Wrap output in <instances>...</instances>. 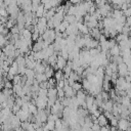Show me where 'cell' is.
<instances>
[{
  "label": "cell",
  "instance_id": "cell-1",
  "mask_svg": "<svg viewBox=\"0 0 131 131\" xmlns=\"http://www.w3.org/2000/svg\"><path fill=\"white\" fill-rule=\"evenodd\" d=\"M47 101H48V96L38 95L35 98V104L37 105L38 108H45L47 106Z\"/></svg>",
  "mask_w": 131,
  "mask_h": 131
},
{
  "label": "cell",
  "instance_id": "cell-2",
  "mask_svg": "<svg viewBox=\"0 0 131 131\" xmlns=\"http://www.w3.org/2000/svg\"><path fill=\"white\" fill-rule=\"evenodd\" d=\"M47 18L45 16H41L39 17L38 19V23H37V28L39 30V33L40 35H42L46 30H47Z\"/></svg>",
  "mask_w": 131,
  "mask_h": 131
},
{
  "label": "cell",
  "instance_id": "cell-3",
  "mask_svg": "<svg viewBox=\"0 0 131 131\" xmlns=\"http://www.w3.org/2000/svg\"><path fill=\"white\" fill-rule=\"evenodd\" d=\"M67 62H68V59L67 58H64L62 55H58L57 56V59H56V64L53 67V69L56 71V70H62L66 66H67Z\"/></svg>",
  "mask_w": 131,
  "mask_h": 131
},
{
  "label": "cell",
  "instance_id": "cell-4",
  "mask_svg": "<svg viewBox=\"0 0 131 131\" xmlns=\"http://www.w3.org/2000/svg\"><path fill=\"white\" fill-rule=\"evenodd\" d=\"M130 125H131V123H130V121L128 120V119H125V118H120L119 120H118V129H120V130H127V129H129L130 128Z\"/></svg>",
  "mask_w": 131,
  "mask_h": 131
},
{
  "label": "cell",
  "instance_id": "cell-5",
  "mask_svg": "<svg viewBox=\"0 0 131 131\" xmlns=\"http://www.w3.org/2000/svg\"><path fill=\"white\" fill-rule=\"evenodd\" d=\"M128 72H129V71H128L127 64H126L124 61L118 63V74H119V76H121V77H125V76L128 74Z\"/></svg>",
  "mask_w": 131,
  "mask_h": 131
},
{
  "label": "cell",
  "instance_id": "cell-6",
  "mask_svg": "<svg viewBox=\"0 0 131 131\" xmlns=\"http://www.w3.org/2000/svg\"><path fill=\"white\" fill-rule=\"evenodd\" d=\"M89 34H90V36H91L92 38H94V39H96V40H99L100 36L102 35V33H101V31L99 30V28H98V27L93 28V29H90Z\"/></svg>",
  "mask_w": 131,
  "mask_h": 131
},
{
  "label": "cell",
  "instance_id": "cell-7",
  "mask_svg": "<svg viewBox=\"0 0 131 131\" xmlns=\"http://www.w3.org/2000/svg\"><path fill=\"white\" fill-rule=\"evenodd\" d=\"M63 89H64L66 96H67V97H70V98H71V97H73V96H75V95H76V93H77V91H75L71 85H66Z\"/></svg>",
  "mask_w": 131,
  "mask_h": 131
},
{
  "label": "cell",
  "instance_id": "cell-8",
  "mask_svg": "<svg viewBox=\"0 0 131 131\" xmlns=\"http://www.w3.org/2000/svg\"><path fill=\"white\" fill-rule=\"evenodd\" d=\"M97 122L98 124L101 126H105V125H108V119L106 118V116L104 114H100L98 117H97Z\"/></svg>",
  "mask_w": 131,
  "mask_h": 131
},
{
  "label": "cell",
  "instance_id": "cell-9",
  "mask_svg": "<svg viewBox=\"0 0 131 131\" xmlns=\"http://www.w3.org/2000/svg\"><path fill=\"white\" fill-rule=\"evenodd\" d=\"M86 96H87L86 92H85V91H83L82 89L77 91V93H76V97L78 98V100H79V102H80V105L82 104V102H83V101H85Z\"/></svg>",
  "mask_w": 131,
  "mask_h": 131
},
{
  "label": "cell",
  "instance_id": "cell-10",
  "mask_svg": "<svg viewBox=\"0 0 131 131\" xmlns=\"http://www.w3.org/2000/svg\"><path fill=\"white\" fill-rule=\"evenodd\" d=\"M110 53H111V55L112 56H116V55H120L121 54V49H120V46L119 45H115V46H113V47H111L110 48Z\"/></svg>",
  "mask_w": 131,
  "mask_h": 131
},
{
  "label": "cell",
  "instance_id": "cell-11",
  "mask_svg": "<svg viewBox=\"0 0 131 131\" xmlns=\"http://www.w3.org/2000/svg\"><path fill=\"white\" fill-rule=\"evenodd\" d=\"M55 129V121H51V120H47L43 130H54Z\"/></svg>",
  "mask_w": 131,
  "mask_h": 131
},
{
  "label": "cell",
  "instance_id": "cell-12",
  "mask_svg": "<svg viewBox=\"0 0 131 131\" xmlns=\"http://www.w3.org/2000/svg\"><path fill=\"white\" fill-rule=\"evenodd\" d=\"M44 13H45V7L43 4H39L37 10L35 11V15L37 17H41V16H44Z\"/></svg>",
  "mask_w": 131,
  "mask_h": 131
},
{
  "label": "cell",
  "instance_id": "cell-13",
  "mask_svg": "<svg viewBox=\"0 0 131 131\" xmlns=\"http://www.w3.org/2000/svg\"><path fill=\"white\" fill-rule=\"evenodd\" d=\"M35 79L39 82V83H42V82H45L48 80V78L46 77V75L44 73H39V74H36L35 75Z\"/></svg>",
  "mask_w": 131,
  "mask_h": 131
},
{
  "label": "cell",
  "instance_id": "cell-14",
  "mask_svg": "<svg viewBox=\"0 0 131 131\" xmlns=\"http://www.w3.org/2000/svg\"><path fill=\"white\" fill-rule=\"evenodd\" d=\"M63 75H64L63 71L58 69V70H56V71L54 72L53 77L55 78V80H56V81H59V80H62V79H63Z\"/></svg>",
  "mask_w": 131,
  "mask_h": 131
},
{
  "label": "cell",
  "instance_id": "cell-15",
  "mask_svg": "<svg viewBox=\"0 0 131 131\" xmlns=\"http://www.w3.org/2000/svg\"><path fill=\"white\" fill-rule=\"evenodd\" d=\"M63 19L67 20V21H69L70 24H73V23L77 21V17H76V15H74V14H68V13L64 14Z\"/></svg>",
  "mask_w": 131,
  "mask_h": 131
},
{
  "label": "cell",
  "instance_id": "cell-16",
  "mask_svg": "<svg viewBox=\"0 0 131 131\" xmlns=\"http://www.w3.org/2000/svg\"><path fill=\"white\" fill-rule=\"evenodd\" d=\"M29 113H30L31 115H34V116L37 115V113H38V107H37V105H36L35 103H33V102L30 103V105H29Z\"/></svg>",
  "mask_w": 131,
  "mask_h": 131
},
{
  "label": "cell",
  "instance_id": "cell-17",
  "mask_svg": "<svg viewBox=\"0 0 131 131\" xmlns=\"http://www.w3.org/2000/svg\"><path fill=\"white\" fill-rule=\"evenodd\" d=\"M56 80H55V78H49L48 80H47V83H48V88H52V87H56Z\"/></svg>",
  "mask_w": 131,
  "mask_h": 131
},
{
  "label": "cell",
  "instance_id": "cell-18",
  "mask_svg": "<svg viewBox=\"0 0 131 131\" xmlns=\"http://www.w3.org/2000/svg\"><path fill=\"white\" fill-rule=\"evenodd\" d=\"M55 129L56 130H62V120L60 118H57L55 120Z\"/></svg>",
  "mask_w": 131,
  "mask_h": 131
},
{
  "label": "cell",
  "instance_id": "cell-19",
  "mask_svg": "<svg viewBox=\"0 0 131 131\" xmlns=\"http://www.w3.org/2000/svg\"><path fill=\"white\" fill-rule=\"evenodd\" d=\"M73 89L75 90V91H78V90H81L82 88H83V86H82V83H80L79 81H76L74 84H73Z\"/></svg>",
  "mask_w": 131,
  "mask_h": 131
},
{
  "label": "cell",
  "instance_id": "cell-20",
  "mask_svg": "<svg viewBox=\"0 0 131 131\" xmlns=\"http://www.w3.org/2000/svg\"><path fill=\"white\" fill-rule=\"evenodd\" d=\"M64 96H66L64 89L63 88H57V97H58V99H62Z\"/></svg>",
  "mask_w": 131,
  "mask_h": 131
},
{
  "label": "cell",
  "instance_id": "cell-21",
  "mask_svg": "<svg viewBox=\"0 0 131 131\" xmlns=\"http://www.w3.org/2000/svg\"><path fill=\"white\" fill-rule=\"evenodd\" d=\"M100 93H101V96H102L103 101H106V100H108V99L111 98V96H110V94L107 93V91H106V90H103V91H101Z\"/></svg>",
  "mask_w": 131,
  "mask_h": 131
},
{
  "label": "cell",
  "instance_id": "cell-22",
  "mask_svg": "<svg viewBox=\"0 0 131 131\" xmlns=\"http://www.w3.org/2000/svg\"><path fill=\"white\" fill-rule=\"evenodd\" d=\"M4 87H5V88H8V89H12V87H13V83H11L10 80L5 79V80H4Z\"/></svg>",
  "mask_w": 131,
  "mask_h": 131
},
{
  "label": "cell",
  "instance_id": "cell-23",
  "mask_svg": "<svg viewBox=\"0 0 131 131\" xmlns=\"http://www.w3.org/2000/svg\"><path fill=\"white\" fill-rule=\"evenodd\" d=\"M70 2H71L72 4H78V3L82 2V0H70Z\"/></svg>",
  "mask_w": 131,
  "mask_h": 131
},
{
  "label": "cell",
  "instance_id": "cell-24",
  "mask_svg": "<svg viewBox=\"0 0 131 131\" xmlns=\"http://www.w3.org/2000/svg\"><path fill=\"white\" fill-rule=\"evenodd\" d=\"M3 2H4V4H5L6 6H8V5L10 4V2H11V0H3Z\"/></svg>",
  "mask_w": 131,
  "mask_h": 131
},
{
  "label": "cell",
  "instance_id": "cell-25",
  "mask_svg": "<svg viewBox=\"0 0 131 131\" xmlns=\"http://www.w3.org/2000/svg\"><path fill=\"white\" fill-rule=\"evenodd\" d=\"M126 92H127V95H128V97H129V98L131 99V89H129V90H127Z\"/></svg>",
  "mask_w": 131,
  "mask_h": 131
},
{
  "label": "cell",
  "instance_id": "cell-26",
  "mask_svg": "<svg viewBox=\"0 0 131 131\" xmlns=\"http://www.w3.org/2000/svg\"><path fill=\"white\" fill-rule=\"evenodd\" d=\"M85 1H92V0H82V2H85Z\"/></svg>",
  "mask_w": 131,
  "mask_h": 131
},
{
  "label": "cell",
  "instance_id": "cell-27",
  "mask_svg": "<svg viewBox=\"0 0 131 131\" xmlns=\"http://www.w3.org/2000/svg\"><path fill=\"white\" fill-rule=\"evenodd\" d=\"M0 48H1V47H0ZM1 52H2V50H1V49H0V53H1Z\"/></svg>",
  "mask_w": 131,
  "mask_h": 131
},
{
  "label": "cell",
  "instance_id": "cell-28",
  "mask_svg": "<svg viewBox=\"0 0 131 131\" xmlns=\"http://www.w3.org/2000/svg\"><path fill=\"white\" fill-rule=\"evenodd\" d=\"M130 51H131V47H130Z\"/></svg>",
  "mask_w": 131,
  "mask_h": 131
}]
</instances>
